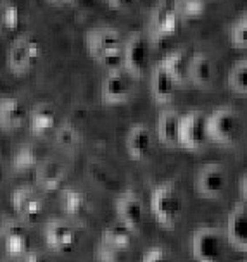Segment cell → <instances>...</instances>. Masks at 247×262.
Masks as SVG:
<instances>
[{"mask_svg":"<svg viewBox=\"0 0 247 262\" xmlns=\"http://www.w3.org/2000/svg\"><path fill=\"white\" fill-rule=\"evenodd\" d=\"M107 6L111 9H116V11H125L133 4V0H106Z\"/></svg>","mask_w":247,"mask_h":262,"instance_id":"obj_32","label":"cell"},{"mask_svg":"<svg viewBox=\"0 0 247 262\" xmlns=\"http://www.w3.org/2000/svg\"><path fill=\"white\" fill-rule=\"evenodd\" d=\"M125 255H127V250L116 249V247L102 240L100 243H97L94 250V257L97 262H123Z\"/></svg>","mask_w":247,"mask_h":262,"instance_id":"obj_27","label":"cell"},{"mask_svg":"<svg viewBox=\"0 0 247 262\" xmlns=\"http://www.w3.org/2000/svg\"><path fill=\"white\" fill-rule=\"evenodd\" d=\"M173 6L181 21L200 19L206 12V0H173Z\"/></svg>","mask_w":247,"mask_h":262,"instance_id":"obj_23","label":"cell"},{"mask_svg":"<svg viewBox=\"0 0 247 262\" xmlns=\"http://www.w3.org/2000/svg\"><path fill=\"white\" fill-rule=\"evenodd\" d=\"M142 262H175V257L166 247L154 245L143 254Z\"/></svg>","mask_w":247,"mask_h":262,"instance_id":"obj_29","label":"cell"},{"mask_svg":"<svg viewBox=\"0 0 247 262\" xmlns=\"http://www.w3.org/2000/svg\"><path fill=\"white\" fill-rule=\"evenodd\" d=\"M230 41L235 49L247 50V12L234 21L230 28Z\"/></svg>","mask_w":247,"mask_h":262,"instance_id":"obj_28","label":"cell"},{"mask_svg":"<svg viewBox=\"0 0 247 262\" xmlns=\"http://www.w3.org/2000/svg\"><path fill=\"white\" fill-rule=\"evenodd\" d=\"M240 195H242V199H244V202L247 204V171L240 180Z\"/></svg>","mask_w":247,"mask_h":262,"instance_id":"obj_33","label":"cell"},{"mask_svg":"<svg viewBox=\"0 0 247 262\" xmlns=\"http://www.w3.org/2000/svg\"><path fill=\"white\" fill-rule=\"evenodd\" d=\"M33 162H35V154L31 148H25V150H21L17 154V164H19L21 167H28Z\"/></svg>","mask_w":247,"mask_h":262,"instance_id":"obj_31","label":"cell"},{"mask_svg":"<svg viewBox=\"0 0 247 262\" xmlns=\"http://www.w3.org/2000/svg\"><path fill=\"white\" fill-rule=\"evenodd\" d=\"M38 55H40L38 43L31 36H23V38L16 41V45L11 50V66L17 73H23L36 62Z\"/></svg>","mask_w":247,"mask_h":262,"instance_id":"obj_16","label":"cell"},{"mask_svg":"<svg viewBox=\"0 0 247 262\" xmlns=\"http://www.w3.org/2000/svg\"><path fill=\"white\" fill-rule=\"evenodd\" d=\"M135 233L137 231H133L125 223L118 221L104 228V231H102V242L109 243V245L116 247V249L128 250L135 242Z\"/></svg>","mask_w":247,"mask_h":262,"instance_id":"obj_19","label":"cell"},{"mask_svg":"<svg viewBox=\"0 0 247 262\" xmlns=\"http://www.w3.org/2000/svg\"><path fill=\"white\" fill-rule=\"evenodd\" d=\"M116 216L133 231H138L146 221V204L135 190H125L116 200Z\"/></svg>","mask_w":247,"mask_h":262,"instance_id":"obj_10","label":"cell"},{"mask_svg":"<svg viewBox=\"0 0 247 262\" xmlns=\"http://www.w3.org/2000/svg\"><path fill=\"white\" fill-rule=\"evenodd\" d=\"M166 69L168 74L175 79L178 86H185L189 83V66H190V55L185 49H176L166 54V57L159 62Z\"/></svg>","mask_w":247,"mask_h":262,"instance_id":"obj_17","label":"cell"},{"mask_svg":"<svg viewBox=\"0 0 247 262\" xmlns=\"http://www.w3.org/2000/svg\"><path fill=\"white\" fill-rule=\"evenodd\" d=\"M63 205L71 217H85L92 210V200L85 191L71 188L63 195Z\"/></svg>","mask_w":247,"mask_h":262,"instance_id":"obj_20","label":"cell"},{"mask_svg":"<svg viewBox=\"0 0 247 262\" xmlns=\"http://www.w3.org/2000/svg\"><path fill=\"white\" fill-rule=\"evenodd\" d=\"M25 262H47V259H45L42 254H36V252H33V254H28L26 255V260Z\"/></svg>","mask_w":247,"mask_h":262,"instance_id":"obj_34","label":"cell"},{"mask_svg":"<svg viewBox=\"0 0 247 262\" xmlns=\"http://www.w3.org/2000/svg\"><path fill=\"white\" fill-rule=\"evenodd\" d=\"M6 247L12 254H21L28 247V238L23 235L21 231H12L11 235L6 238Z\"/></svg>","mask_w":247,"mask_h":262,"instance_id":"obj_30","label":"cell"},{"mask_svg":"<svg viewBox=\"0 0 247 262\" xmlns=\"http://www.w3.org/2000/svg\"><path fill=\"white\" fill-rule=\"evenodd\" d=\"M227 238L239 249H247V204L237 202L227 219Z\"/></svg>","mask_w":247,"mask_h":262,"instance_id":"obj_15","label":"cell"},{"mask_svg":"<svg viewBox=\"0 0 247 262\" xmlns=\"http://www.w3.org/2000/svg\"><path fill=\"white\" fill-rule=\"evenodd\" d=\"M180 16L173 6V0H159L151 11V36L154 41H164L178 31Z\"/></svg>","mask_w":247,"mask_h":262,"instance_id":"obj_8","label":"cell"},{"mask_svg":"<svg viewBox=\"0 0 247 262\" xmlns=\"http://www.w3.org/2000/svg\"><path fill=\"white\" fill-rule=\"evenodd\" d=\"M14 207L28 217H36L44 210V200L31 188H21L14 193Z\"/></svg>","mask_w":247,"mask_h":262,"instance_id":"obj_21","label":"cell"},{"mask_svg":"<svg viewBox=\"0 0 247 262\" xmlns=\"http://www.w3.org/2000/svg\"><path fill=\"white\" fill-rule=\"evenodd\" d=\"M227 233L214 226L197 228L192 233V255L197 262H221L227 254Z\"/></svg>","mask_w":247,"mask_h":262,"instance_id":"obj_4","label":"cell"},{"mask_svg":"<svg viewBox=\"0 0 247 262\" xmlns=\"http://www.w3.org/2000/svg\"><path fill=\"white\" fill-rule=\"evenodd\" d=\"M54 4H59V6H76L81 0H52Z\"/></svg>","mask_w":247,"mask_h":262,"instance_id":"obj_35","label":"cell"},{"mask_svg":"<svg viewBox=\"0 0 247 262\" xmlns=\"http://www.w3.org/2000/svg\"><path fill=\"white\" fill-rule=\"evenodd\" d=\"M149 207L161 226L173 229L178 224L180 217L183 216L185 196L175 181L166 180L152 190Z\"/></svg>","mask_w":247,"mask_h":262,"instance_id":"obj_2","label":"cell"},{"mask_svg":"<svg viewBox=\"0 0 247 262\" xmlns=\"http://www.w3.org/2000/svg\"><path fill=\"white\" fill-rule=\"evenodd\" d=\"M123 43L121 33L111 26L92 28L85 35L87 52L107 71L123 68Z\"/></svg>","mask_w":247,"mask_h":262,"instance_id":"obj_1","label":"cell"},{"mask_svg":"<svg viewBox=\"0 0 247 262\" xmlns=\"http://www.w3.org/2000/svg\"><path fill=\"white\" fill-rule=\"evenodd\" d=\"M55 140H57V143L60 147L64 148H76L78 145H81L83 142V135L81 131L76 128L74 124H63L59 126L57 129V135H55Z\"/></svg>","mask_w":247,"mask_h":262,"instance_id":"obj_26","label":"cell"},{"mask_svg":"<svg viewBox=\"0 0 247 262\" xmlns=\"http://www.w3.org/2000/svg\"><path fill=\"white\" fill-rule=\"evenodd\" d=\"M125 147H127L128 156L133 161L142 162L151 157L154 148V138L149 126L143 123H135L130 126L127 135H125Z\"/></svg>","mask_w":247,"mask_h":262,"instance_id":"obj_11","label":"cell"},{"mask_svg":"<svg viewBox=\"0 0 247 262\" xmlns=\"http://www.w3.org/2000/svg\"><path fill=\"white\" fill-rule=\"evenodd\" d=\"M206 112L195 109L189 111L180 118L178 126V145L187 150H202L209 143L206 131Z\"/></svg>","mask_w":247,"mask_h":262,"instance_id":"obj_6","label":"cell"},{"mask_svg":"<svg viewBox=\"0 0 247 262\" xmlns=\"http://www.w3.org/2000/svg\"><path fill=\"white\" fill-rule=\"evenodd\" d=\"M245 262H247V249H245Z\"/></svg>","mask_w":247,"mask_h":262,"instance_id":"obj_36","label":"cell"},{"mask_svg":"<svg viewBox=\"0 0 247 262\" xmlns=\"http://www.w3.org/2000/svg\"><path fill=\"white\" fill-rule=\"evenodd\" d=\"M178 111L175 109H164L157 118L156 131L157 138L166 147H176L178 145V126H180Z\"/></svg>","mask_w":247,"mask_h":262,"instance_id":"obj_18","label":"cell"},{"mask_svg":"<svg viewBox=\"0 0 247 262\" xmlns=\"http://www.w3.org/2000/svg\"><path fill=\"white\" fill-rule=\"evenodd\" d=\"M194 186L199 195L206 199H218L228 186L227 167L220 162L202 164L194 178Z\"/></svg>","mask_w":247,"mask_h":262,"instance_id":"obj_7","label":"cell"},{"mask_svg":"<svg viewBox=\"0 0 247 262\" xmlns=\"http://www.w3.org/2000/svg\"><path fill=\"white\" fill-rule=\"evenodd\" d=\"M100 95L107 105H123L132 100L133 83L132 76L123 68L107 71L106 78L102 79Z\"/></svg>","mask_w":247,"mask_h":262,"instance_id":"obj_9","label":"cell"},{"mask_svg":"<svg viewBox=\"0 0 247 262\" xmlns=\"http://www.w3.org/2000/svg\"><path fill=\"white\" fill-rule=\"evenodd\" d=\"M228 86L237 93L247 95V59L235 62L228 71Z\"/></svg>","mask_w":247,"mask_h":262,"instance_id":"obj_25","label":"cell"},{"mask_svg":"<svg viewBox=\"0 0 247 262\" xmlns=\"http://www.w3.org/2000/svg\"><path fill=\"white\" fill-rule=\"evenodd\" d=\"M206 131L209 142L232 145L239 142L244 131V119L234 107H218L206 116Z\"/></svg>","mask_w":247,"mask_h":262,"instance_id":"obj_3","label":"cell"},{"mask_svg":"<svg viewBox=\"0 0 247 262\" xmlns=\"http://www.w3.org/2000/svg\"><path fill=\"white\" fill-rule=\"evenodd\" d=\"M36 178L44 190H57L64 180V167L55 161H47L38 167Z\"/></svg>","mask_w":247,"mask_h":262,"instance_id":"obj_22","label":"cell"},{"mask_svg":"<svg viewBox=\"0 0 247 262\" xmlns=\"http://www.w3.org/2000/svg\"><path fill=\"white\" fill-rule=\"evenodd\" d=\"M216 79V64L208 52H195L190 55L189 66V83H192L195 88L208 90L213 86Z\"/></svg>","mask_w":247,"mask_h":262,"instance_id":"obj_12","label":"cell"},{"mask_svg":"<svg viewBox=\"0 0 247 262\" xmlns=\"http://www.w3.org/2000/svg\"><path fill=\"white\" fill-rule=\"evenodd\" d=\"M151 62V41L142 31H133L123 43V69L132 78H142Z\"/></svg>","mask_w":247,"mask_h":262,"instance_id":"obj_5","label":"cell"},{"mask_svg":"<svg viewBox=\"0 0 247 262\" xmlns=\"http://www.w3.org/2000/svg\"><path fill=\"white\" fill-rule=\"evenodd\" d=\"M45 242L54 250H71L78 242L76 229L63 219H52L45 226Z\"/></svg>","mask_w":247,"mask_h":262,"instance_id":"obj_13","label":"cell"},{"mask_svg":"<svg viewBox=\"0 0 247 262\" xmlns=\"http://www.w3.org/2000/svg\"><path fill=\"white\" fill-rule=\"evenodd\" d=\"M178 90L175 79L168 74V71L161 64H156L151 71V97L156 104L168 105L173 102Z\"/></svg>","mask_w":247,"mask_h":262,"instance_id":"obj_14","label":"cell"},{"mask_svg":"<svg viewBox=\"0 0 247 262\" xmlns=\"http://www.w3.org/2000/svg\"><path fill=\"white\" fill-rule=\"evenodd\" d=\"M57 124V118H55L54 109L49 105H38L31 114V128L35 133H47Z\"/></svg>","mask_w":247,"mask_h":262,"instance_id":"obj_24","label":"cell"}]
</instances>
